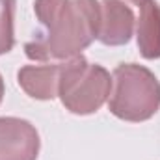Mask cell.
Listing matches in <instances>:
<instances>
[{"label": "cell", "mask_w": 160, "mask_h": 160, "mask_svg": "<svg viewBox=\"0 0 160 160\" xmlns=\"http://www.w3.org/2000/svg\"><path fill=\"white\" fill-rule=\"evenodd\" d=\"M34 11L45 32L24 45L30 60H71L97 39L101 22L97 0H36Z\"/></svg>", "instance_id": "cell-1"}, {"label": "cell", "mask_w": 160, "mask_h": 160, "mask_svg": "<svg viewBox=\"0 0 160 160\" xmlns=\"http://www.w3.org/2000/svg\"><path fill=\"white\" fill-rule=\"evenodd\" d=\"M39 134L21 118H0V160H38Z\"/></svg>", "instance_id": "cell-4"}, {"label": "cell", "mask_w": 160, "mask_h": 160, "mask_svg": "<svg viewBox=\"0 0 160 160\" xmlns=\"http://www.w3.org/2000/svg\"><path fill=\"white\" fill-rule=\"evenodd\" d=\"M112 93L110 73L97 63H89L84 56L62 63L58 97L65 110L77 116L95 114Z\"/></svg>", "instance_id": "cell-3"}, {"label": "cell", "mask_w": 160, "mask_h": 160, "mask_svg": "<svg viewBox=\"0 0 160 160\" xmlns=\"http://www.w3.org/2000/svg\"><path fill=\"white\" fill-rule=\"evenodd\" d=\"M128 2H132V4H136V6H142L145 0H128Z\"/></svg>", "instance_id": "cell-10"}, {"label": "cell", "mask_w": 160, "mask_h": 160, "mask_svg": "<svg viewBox=\"0 0 160 160\" xmlns=\"http://www.w3.org/2000/svg\"><path fill=\"white\" fill-rule=\"evenodd\" d=\"M110 112L123 121L140 123L151 119L160 108V82L147 67L121 63L114 71Z\"/></svg>", "instance_id": "cell-2"}, {"label": "cell", "mask_w": 160, "mask_h": 160, "mask_svg": "<svg viewBox=\"0 0 160 160\" xmlns=\"http://www.w3.org/2000/svg\"><path fill=\"white\" fill-rule=\"evenodd\" d=\"M134 13L121 0L101 2V22L97 39L110 47H119L128 43L134 34Z\"/></svg>", "instance_id": "cell-5"}, {"label": "cell", "mask_w": 160, "mask_h": 160, "mask_svg": "<svg viewBox=\"0 0 160 160\" xmlns=\"http://www.w3.org/2000/svg\"><path fill=\"white\" fill-rule=\"evenodd\" d=\"M13 19H15V0H0V56L8 54L15 45Z\"/></svg>", "instance_id": "cell-8"}, {"label": "cell", "mask_w": 160, "mask_h": 160, "mask_svg": "<svg viewBox=\"0 0 160 160\" xmlns=\"http://www.w3.org/2000/svg\"><path fill=\"white\" fill-rule=\"evenodd\" d=\"M4 99V80H2V75H0V102Z\"/></svg>", "instance_id": "cell-9"}, {"label": "cell", "mask_w": 160, "mask_h": 160, "mask_svg": "<svg viewBox=\"0 0 160 160\" xmlns=\"http://www.w3.org/2000/svg\"><path fill=\"white\" fill-rule=\"evenodd\" d=\"M138 48L145 60L160 58V4L145 0L140 6V21L136 28Z\"/></svg>", "instance_id": "cell-7"}, {"label": "cell", "mask_w": 160, "mask_h": 160, "mask_svg": "<svg viewBox=\"0 0 160 160\" xmlns=\"http://www.w3.org/2000/svg\"><path fill=\"white\" fill-rule=\"evenodd\" d=\"M62 63H45V65H24L19 69L17 80L21 89L38 101H52L58 97Z\"/></svg>", "instance_id": "cell-6"}]
</instances>
